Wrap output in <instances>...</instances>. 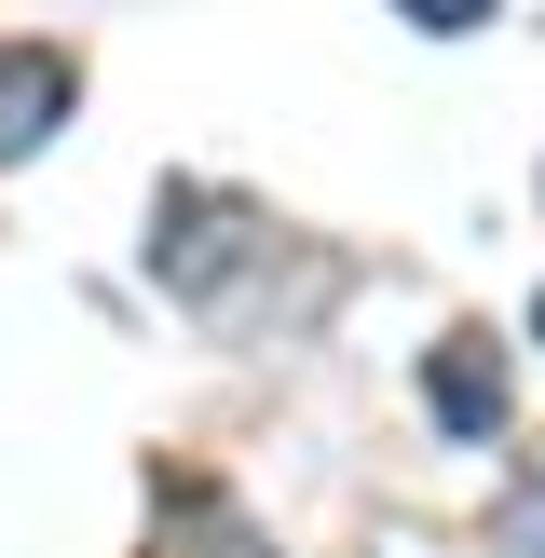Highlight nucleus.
<instances>
[{
  "mask_svg": "<svg viewBox=\"0 0 545 558\" xmlns=\"http://www.w3.org/2000/svg\"><path fill=\"white\" fill-rule=\"evenodd\" d=\"M259 245H272L259 205H232V191H205V178H178V191L150 205V272L191 300V314H232V272L259 259Z\"/></svg>",
  "mask_w": 545,
  "mask_h": 558,
  "instance_id": "obj_1",
  "label": "nucleus"
},
{
  "mask_svg": "<svg viewBox=\"0 0 545 558\" xmlns=\"http://www.w3.org/2000/svg\"><path fill=\"white\" fill-rule=\"evenodd\" d=\"M69 96H82V69H69L55 41H0V163L41 150V136L69 123Z\"/></svg>",
  "mask_w": 545,
  "mask_h": 558,
  "instance_id": "obj_3",
  "label": "nucleus"
},
{
  "mask_svg": "<svg viewBox=\"0 0 545 558\" xmlns=\"http://www.w3.org/2000/svg\"><path fill=\"white\" fill-rule=\"evenodd\" d=\"M423 409L450 436H505V354H491V327H450L423 354Z\"/></svg>",
  "mask_w": 545,
  "mask_h": 558,
  "instance_id": "obj_2",
  "label": "nucleus"
},
{
  "mask_svg": "<svg viewBox=\"0 0 545 558\" xmlns=\"http://www.w3.org/2000/svg\"><path fill=\"white\" fill-rule=\"evenodd\" d=\"M532 341H545V300H532Z\"/></svg>",
  "mask_w": 545,
  "mask_h": 558,
  "instance_id": "obj_5",
  "label": "nucleus"
},
{
  "mask_svg": "<svg viewBox=\"0 0 545 558\" xmlns=\"http://www.w3.org/2000/svg\"><path fill=\"white\" fill-rule=\"evenodd\" d=\"M505 558H545V436H532V463L505 490Z\"/></svg>",
  "mask_w": 545,
  "mask_h": 558,
  "instance_id": "obj_4",
  "label": "nucleus"
}]
</instances>
